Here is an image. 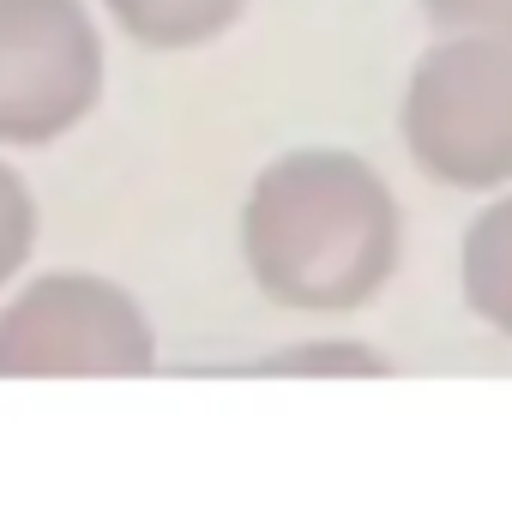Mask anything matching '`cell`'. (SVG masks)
<instances>
[{
    "label": "cell",
    "instance_id": "cell-7",
    "mask_svg": "<svg viewBox=\"0 0 512 512\" xmlns=\"http://www.w3.org/2000/svg\"><path fill=\"white\" fill-rule=\"evenodd\" d=\"M247 374H272V380H386L398 374V362L356 332H314L278 350H260L247 362Z\"/></svg>",
    "mask_w": 512,
    "mask_h": 512
},
{
    "label": "cell",
    "instance_id": "cell-3",
    "mask_svg": "<svg viewBox=\"0 0 512 512\" xmlns=\"http://www.w3.org/2000/svg\"><path fill=\"white\" fill-rule=\"evenodd\" d=\"M157 368V320L109 272L49 266L0 296V380H145Z\"/></svg>",
    "mask_w": 512,
    "mask_h": 512
},
{
    "label": "cell",
    "instance_id": "cell-4",
    "mask_svg": "<svg viewBox=\"0 0 512 512\" xmlns=\"http://www.w3.org/2000/svg\"><path fill=\"white\" fill-rule=\"evenodd\" d=\"M109 97L97 0H0V151H49Z\"/></svg>",
    "mask_w": 512,
    "mask_h": 512
},
{
    "label": "cell",
    "instance_id": "cell-6",
    "mask_svg": "<svg viewBox=\"0 0 512 512\" xmlns=\"http://www.w3.org/2000/svg\"><path fill=\"white\" fill-rule=\"evenodd\" d=\"M97 13L145 55H199L253 13V0H97Z\"/></svg>",
    "mask_w": 512,
    "mask_h": 512
},
{
    "label": "cell",
    "instance_id": "cell-9",
    "mask_svg": "<svg viewBox=\"0 0 512 512\" xmlns=\"http://www.w3.org/2000/svg\"><path fill=\"white\" fill-rule=\"evenodd\" d=\"M428 31H482L512 37V0H416Z\"/></svg>",
    "mask_w": 512,
    "mask_h": 512
},
{
    "label": "cell",
    "instance_id": "cell-2",
    "mask_svg": "<svg viewBox=\"0 0 512 512\" xmlns=\"http://www.w3.org/2000/svg\"><path fill=\"white\" fill-rule=\"evenodd\" d=\"M398 145L446 193L512 187V37L434 31L398 91Z\"/></svg>",
    "mask_w": 512,
    "mask_h": 512
},
{
    "label": "cell",
    "instance_id": "cell-8",
    "mask_svg": "<svg viewBox=\"0 0 512 512\" xmlns=\"http://www.w3.org/2000/svg\"><path fill=\"white\" fill-rule=\"evenodd\" d=\"M37 241H43L37 187L25 181V169L13 163V151H0V296H7V290L31 272Z\"/></svg>",
    "mask_w": 512,
    "mask_h": 512
},
{
    "label": "cell",
    "instance_id": "cell-1",
    "mask_svg": "<svg viewBox=\"0 0 512 512\" xmlns=\"http://www.w3.org/2000/svg\"><path fill=\"white\" fill-rule=\"evenodd\" d=\"M410 247L398 187L344 145H290L253 169L235 205V253L278 314L344 320L374 308Z\"/></svg>",
    "mask_w": 512,
    "mask_h": 512
},
{
    "label": "cell",
    "instance_id": "cell-5",
    "mask_svg": "<svg viewBox=\"0 0 512 512\" xmlns=\"http://www.w3.org/2000/svg\"><path fill=\"white\" fill-rule=\"evenodd\" d=\"M458 302L482 332L512 344V187L488 193L458 235Z\"/></svg>",
    "mask_w": 512,
    "mask_h": 512
}]
</instances>
